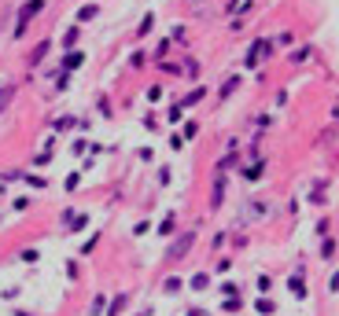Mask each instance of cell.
Wrapping results in <instances>:
<instances>
[{
    "instance_id": "d6986e66",
    "label": "cell",
    "mask_w": 339,
    "mask_h": 316,
    "mask_svg": "<svg viewBox=\"0 0 339 316\" xmlns=\"http://www.w3.org/2000/svg\"><path fill=\"white\" fill-rule=\"evenodd\" d=\"M151 22H155V15L148 11V15H144V22H140V37H144V34H151Z\"/></svg>"
},
{
    "instance_id": "ba28073f",
    "label": "cell",
    "mask_w": 339,
    "mask_h": 316,
    "mask_svg": "<svg viewBox=\"0 0 339 316\" xmlns=\"http://www.w3.org/2000/svg\"><path fill=\"white\" fill-rule=\"evenodd\" d=\"M44 55H48V41H41L37 48H34V55H30V67H37V62H41Z\"/></svg>"
},
{
    "instance_id": "2e32d148",
    "label": "cell",
    "mask_w": 339,
    "mask_h": 316,
    "mask_svg": "<svg viewBox=\"0 0 339 316\" xmlns=\"http://www.w3.org/2000/svg\"><path fill=\"white\" fill-rule=\"evenodd\" d=\"M11 96H15V85H8L4 92H0V110H4V107L11 103Z\"/></svg>"
},
{
    "instance_id": "30bf717a",
    "label": "cell",
    "mask_w": 339,
    "mask_h": 316,
    "mask_svg": "<svg viewBox=\"0 0 339 316\" xmlns=\"http://www.w3.org/2000/svg\"><path fill=\"white\" fill-rule=\"evenodd\" d=\"M255 309H258L262 316H273V312H276V305L269 302V298H258V302H255Z\"/></svg>"
},
{
    "instance_id": "cb8c5ba5",
    "label": "cell",
    "mask_w": 339,
    "mask_h": 316,
    "mask_svg": "<svg viewBox=\"0 0 339 316\" xmlns=\"http://www.w3.org/2000/svg\"><path fill=\"white\" fill-rule=\"evenodd\" d=\"M188 316H203V312H199V309H192V312H188Z\"/></svg>"
},
{
    "instance_id": "52a82bcc",
    "label": "cell",
    "mask_w": 339,
    "mask_h": 316,
    "mask_svg": "<svg viewBox=\"0 0 339 316\" xmlns=\"http://www.w3.org/2000/svg\"><path fill=\"white\" fill-rule=\"evenodd\" d=\"M174 225H177V217H174V213H166V217L159 220V235H174Z\"/></svg>"
},
{
    "instance_id": "ffe728a7",
    "label": "cell",
    "mask_w": 339,
    "mask_h": 316,
    "mask_svg": "<svg viewBox=\"0 0 339 316\" xmlns=\"http://www.w3.org/2000/svg\"><path fill=\"white\" fill-rule=\"evenodd\" d=\"M236 85H240V77H229V81H225V85H221V96H229V92H233V88H236Z\"/></svg>"
},
{
    "instance_id": "9c48e42d",
    "label": "cell",
    "mask_w": 339,
    "mask_h": 316,
    "mask_svg": "<svg viewBox=\"0 0 339 316\" xmlns=\"http://www.w3.org/2000/svg\"><path fill=\"white\" fill-rule=\"evenodd\" d=\"M262 173H266V162H255V166H247V169H243V177H247V180H258Z\"/></svg>"
},
{
    "instance_id": "44dd1931",
    "label": "cell",
    "mask_w": 339,
    "mask_h": 316,
    "mask_svg": "<svg viewBox=\"0 0 339 316\" xmlns=\"http://www.w3.org/2000/svg\"><path fill=\"white\" fill-rule=\"evenodd\" d=\"M78 184H81V173H70V177H67V192H74Z\"/></svg>"
},
{
    "instance_id": "ac0fdd59",
    "label": "cell",
    "mask_w": 339,
    "mask_h": 316,
    "mask_svg": "<svg viewBox=\"0 0 339 316\" xmlns=\"http://www.w3.org/2000/svg\"><path fill=\"white\" fill-rule=\"evenodd\" d=\"M203 92H207V88H192L188 96H184V103H199V100H203Z\"/></svg>"
},
{
    "instance_id": "5b68a950",
    "label": "cell",
    "mask_w": 339,
    "mask_h": 316,
    "mask_svg": "<svg viewBox=\"0 0 339 316\" xmlns=\"http://www.w3.org/2000/svg\"><path fill=\"white\" fill-rule=\"evenodd\" d=\"M288 291L295 294L299 302H302V298H306V283H302V268H295V279H288Z\"/></svg>"
},
{
    "instance_id": "8fae6325",
    "label": "cell",
    "mask_w": 339,
    "mask_h": 316,
    "mask_svg": "<svg viewBox=\"0 0 339 316\" xmlns=\"http://www.w3.org/2000/svg\"><path fill=\"white\" fill-rule=\"evenodd\" d=\"M207 283H210L207 272H195V276H192V291H207Z\"/></svg>"
},
{
    "instance_id": "7c38bea8",
    "label": "cell",
    "mask_w": 339,
    "mask_h": 316,
    "mask_svg": "<svg viewBox=\"0 0 339 316\" xmlns=\"http://www.w3.org/2000/svg\"><path fill=\"white\" fill-rule=\"evenodd\" d=\"M126 302H129V294H118L115 302H111V309H107V312H111V316H118L122 309H126Z\"/></svg>"
},
{
    "instance_id": "7402d4cb",
    "label": "cell",
    "mask_w": 339,
    "mask_h": 316,
    "mask_svg": "<svg viewBox=\"0 0 339 316\" xmlns=\"http://www.w3.org/2000/svg\"><path fill=\"white\" fill-rule=\"evenodd\" d=\"M236 309H240V298H236V294L225 298V312H236Z\"/></svg>"
},
{
    "instance_id": "7a4b0ae2",
    "label": "cell",
    "mask_w": 339,
    "mask_h": 316,
    "mask_svg": "<svg viewBox=\"0 0 339 316\" xmlns=\"http://www.w3.org/2000/svg\"><path fill=\"white\" fill-rule=\"evenodd\" d=\"M266 55H273V41H255L251 52H247V67H258Z\"/></svg>"
},
{
    "instance_id": "4fadbf2b",
    "label": "cell",
    "mask_w": 339,
    "mask_h": 316,
    "mask_svg": "<svg viewBox=\"0 0 339 316\" xmlns=\"http://www.w3.org/2000/svg\"><path fill=\"white\" fill-rule=\"evenodd\" d=\"M181 287H184V283H181V279H177V276H170V279H166V283H162V291H166V294H177V291H181Z\"/></svg>"
},
{
    "instance_id": "8992f818",
    "label": "cell",
    "mask_w": 339,
    "mask_h": 316,
    "mask_svg": "<svg viewBox=\"0 0 339 316\" xmlns=\"http://www.w3.org/2000/svg\"><path fill=\"white\" fill-rule=\"evenodd\" d=\"M85 62V52H67V59H63V70H78Z\"/></svg>"
},
{
    "instance_id": "5bb4252c",
    "label": "cell",
    "mask_w": 339,
    "mask_h": 316,
    "mask_svg": "<svg viewBox=\"0 0 339 316\" xmlns=\"http://www.w3.org/2000/svg\"><path fill=\"white\" fill-rule=\"evenodd\" d=\"M96 11H100L96 4H85V8L78 11V19H81V22H89V19H96Z\"/></svg>"
},
{
    "instance_id": "3957f363",
    "label": "cell",
    "mask_w": 339,
    "mask_h": 316,
    "mask_svg": "<svg viewBox=\"0 0 339 316\" xmlns=\"http://www.w3.org/2000/svg\"><path fill=\"white\" fill-rule=\"evenodd\" d=\"M41 8H44V0H30V4H26V8L19 11V29H15V34H19V37L26 34V22H30V19H34V15H37Z\"/></svg>"
},
{
    "instance_id": "9a60e30c",
    "label": "cell",
    "mask_w": 339,
    "mask_h": 316,
    "mask_svg": "<svg viewBox=\"0 0 339 316\" xmlns=\"http://www.w3.org/2000/svg\"><path fill=\"white\" fill-rule=\"evenodd\" d=\"M78 34H81V26H70V29H67V34H63V44H67V48H70V44H74V41H78Z\"/></svg>"
},
{
    "instance_id": "e0dca14e",
    "label": "cell",
    "mask_w": 339,
    "mask_h": 316,
    "mask_svg": "<svg viewBox=\"0 0 339 316\" xmlns=\"http://www.w3.org/2000/svg\"><path fill=\"white\" fill-rule=\"evenodd\" d=\"M288 59H291V62H306V59H310V48H299V52H291Z\"/></svg>"
},
{
    "instance_id": "277c9868",
    "label": "cell",
    "mask_w": 339,
    "mask_h": 316,
    "mask_svg": "<svg viewBox=\"0 0 339 316\" xmlns=\"http://www.w3.org/2000/svg\"><path fill=\"white\" fill-rule=\"evenodd\" d=\"M225 202V173H218V180H214V195H210V210H218Z\"/></svg>"
},
{
    "instance_id": "603a6c76",
    "label": "cell",
    "mask_w": 339,
    "mask_h": 316,
    "mask_svg": "<svg viewBox=\"0 0 339 316\" xmlns=\"http://www.w3.org/2000/svg\"><path fill=\"white\" fill-rule=\"evenodd\" d=\"M166 118H170V121H174V125H177V121H181V107L174 103V107H170V114H166Z\"/></svg>"
},
{
    "instance_id": "6da1fadb",
    "label": "cell",
    "mask_w": 339,
    "mask_h": 316,
    "mask_svg": "<svg viewBox=\"0 0 339 316\" xmlns=\"http://www.w3.org/2000/svg\"><path fill=\"white\" fill-rule=\"evenodd\" d=\"M192 243H195V228H192V232H181L177 239L170 243V254H166V258H170V261H181V258L192 250Z\"/></svg>"
}]
</instances>
